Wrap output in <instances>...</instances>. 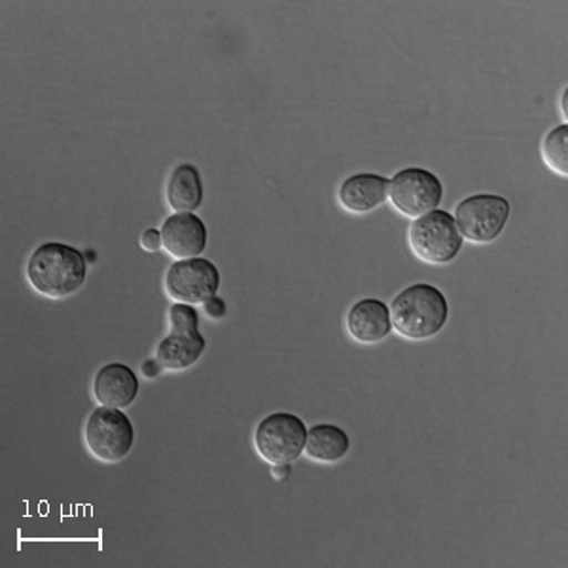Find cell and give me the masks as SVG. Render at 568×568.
Listing matches in <instances>:
<instances>
[{
  "label": "cell",
  "instance_id": "6da1fadb",
  "mask_svg": "<svg viewBox=\"0 0 568 568\" xmlns=\"http://www.w3.org/2000/svg\"><path fill=\"white\" fill-rule=\"evenodd\" d=\"M388 311L396 334L409 342H426L446 326L449 302L434 284H412L394 297Z\"/></svg>",
  "mask_w": 568,
  "mask_h": 568
},
{
  "label": "cell",
  "instance_id": "7a4b0ae2",
  "mask_svg": "<svg viewBox=\"0 0 568 568\" xmlns=\"http://www.w3.org/2000/svg\"><path fill=\"white\" fill-rule=\"evenodd\" d=\"M88 277V260L74 246L44 243L27 262V278L34 291L52 300L77 294Z\"/></svg>",
  "mask_w": 568,
  "mask_h": 568
},
{
  "label": "cell",
  "instance_id": "3957f363",
  "mask_svg": "<svg viewBox=\"0 0 568 568\" xmlns=\"http://www.w3.org/2000/svg\"><path fill=\"white\" fill-rule=\"evenodd\" d=\"M407 243L415 256L430 265L452 264L459 256L465 240L452 213L436 209L415 219L407 230Z\"/></svg>",
  "mask_w": 568,
  "mask_h": 568
},
{
  "label": "cell",
  "instance_id": "277c9868",
  "mask_svg": "<svg viewBox=\"0 0 568 568\" xmlns=\"http://www.w3.org/2000/svg\"><path fill=\"white\" fill-rule=\"evenodd\" d=\"M510 214V201L504 195L474 194L460 201L453 219L463 240L474 245H489L500 237Z\"/></svg>",
  "mask_w": 568,
  "mask_h": 568
},
{
  "label": "cell",
  "instance_id": "5b68a950",
  "mask_svg": "<svg viewBox=\"0 0 568 568\" xmlns=\"http://www.w3.org/2000/svg\"><path fill=\"white\" fill-rule=\"evenodd\" d=\"M84 438L95 459L114 465L125 459L135 446V426L122 409L99 406L85 423Z\"/></svg>",
  "mask_w": 568,
  "mask_h": 568
},
{
  "label": "cell",
  "instance_id": "8992f818",
  "mask_svg": "<svg viewBox=\"0 0 568 568\" xmlns=\"http://www.w3.org/2000/svg\"><path fill=\"white\" fill-rule=\"evenodd\" d=\"M307 426L297 415L277 412L260 420L254 447L267 465H291L304 453Z\"/></svg>",
  "mask_w": 568,
  "mask_h": 568
},
{
  "label": "cell",
  "instance_id": "52a82bcc",
  "mask_svg": "<svg viewBox=\"0 0 568 568\" xmlns=\"http://www.w3.org/2000/svg\"><path fill=\"white\" fill-rule=\"evenodd\" d=\"M388 200L406 219H419L439 209L444 184L428 169H402L388 181Z\"/></svg>",
  "mask_w": 568,
  "mask_h": 568
},
{
  "label": "cell",
  "instance_id": "ba28073f",
  "mask_svg": "<svg viewBox=\"0 0 568 568\" xmlns=\"http://www.w3.org/2000/svg\"><path fill=\"white\" fill-rule=\"evenodd\" d=\"M163 286L175 304L203 305L219 292V267L203 256L175 260L169 265Z\"/></svg>",
  "mask_w": 568,
  "mask_h": 568
},
{
  "label": "cell",
  "instance_id": "9c48e42d",
  "mask_svg": "<svg viewBox=\"0 0 568 568\" xmlns=\"http://www.w3.org/2000/svg\"><path fill=\"white\" fill-rule=\"evenodd\" d=\"M160 232L163 248L175 260L197 258L209 245L207 226L194 213L171 214Z\"/></svg>",
  "mask_w": 568,
  "mask_h": 568
},
{
  "label": "cell",
  "instance_id": "30bf717a",
  "mask_svg": "<svg viewBox=\"0 0 568 568\" xmlns=\"http://www.w3.org/2000/svg\"><path fill=\"white\" fill-rule=\"evenodd\" d=\"M345 324L349 336L362 345L382 343L393 332L388 305L375 297L358 300L347 313Z\"/></svg>",
  "mask_w": 568,
  "mask_h": 568
},
{
  "label": "cell",
  "instance_id": "8fae6325",
  "mask_svg": "<svg viewBox=\"0 0 568 568\" xmlns=\"http://www.w3.org/2000/svg\"><path fill=\"white\" fill-rule=\"evenodd\" d=\"M139 390L141 385L135 372L120 362L106 364L99 369L93 379V396L99 402V406L116 407V409L130 407L136 400Z\"/></svg>",
  "mask_w": 568,
  "mask_h": 568
},
{
  "label": "cell",
  "instance_id": "7c38bea8",
  "mask_svg": "<svg viewBox=\"0 0 568 568\" xmlns=\"http://www.w3.org/2000/svg\"><path fill=\"white\" fill-rule=\"evenodd\" d=\"M337 200L353 214L374 213L388 200V179L375 173H356L345 179L337 190Z\"/></svg>",
  "mask_w": 568,
  "mask_h": 568
},
{
  "label": "cell",
  "instance_id": "4fadbf2b",
  "mask_svg": "<svg viewBox=\"0 0 568 568\" xmlns=\"http://www.w3.org/2000/svg\"><path fill=\"white\" fill-rule=\"evenodd\" d=\"M207 342L197 332H169L168 337H163L158 349H155V361L162 364L163 369L168 372H184L192 368L195 362L200 361L201 355L205 353Z\"/></svg>",
  "mask_w": 568,
  "mask_h": 568
},
{
  "label": "cell",
  "instance_id": "5bb4252c",
  "mask_svg": "<svg viewBox=\"0 0 568 568\" xmlns=\"http://www.w3.org/2000/svg\"><path fill=\"white\" fill-rule=\"evenodd\" d=\"M165 201L175 213H195L203 203L200 169L192 163L176 165L165 184Z\"/></svg>",
  "mask_w": 568,
  "mask_h": 568
},
{
  "label": "cell",
  "instance_id": "9a60e30c",
  "mask_svg": "<svg viewBox=\"0 0 568 568\" xmlns=\"http://www.w3.org/2000/svg\"><path fill=\"white\" fill-rule=\"evenodd\" d=\"M349 434L336 425L321 423L311 426L305 438L304 453L318 465H336L349 453Z\"/></svg>",
  "mask_w": 568,
  "mask_h": 568
},
{
  "label": "cell",
  "instance_id": "2e32d148",
  "mask_svg": "<svg viewBox=\"0 0 568 568\" xmlns=\"http://www.w3.org/2000/svg\"><path fill=\"white\" fill-rule=\"evenodd\" d=\"M540 155L556 175L568 176V125L561 123L546 133L540 144Z\"/></svg>",
  "mask_w": 568,
  "mask_h": 568
},
{
  "label": "cell",
  "instance_id": "e0dca14e",
  "mask_svg": "<svg viewBox=\"0 0 568 568\" xmlns=\"http://www.w3.org/2000/svg\"><path fill=\"white\" fill-rule=\"evenodd\" d=\"M169 328L173 332H197L200 329V313L195 305L173 304L169 310Z\"/></svg>",
  "mask_w": 568,
  "mask_h": 568
},
{
  "label": "cell",
  "instance_id": "ac0fdd59",
  "mask_svg": "<svg viewBox=\"0 0 568 568\" xmlns=\"http://www.w3.org/2000/svg\"><path fill=\"white\" fill-rule=\"evenodd\" d=\"M141 246L144 251L149 252H158L162 248V232L160 230H155V227H150V230H144L141 235Z\"/></svg>",
  "mask_w": 568,
  "mask_h": 568
},
{
  "label": "cell",
  "instance_id": "d6986e66",
  "mask_svg": "<svg viewBox=\"0 0 568 568\" xmlns=\"http://www.w3.org/2000/svg\"><path fill=\"white\" fill-rule=\"evenodd\" d=\"M203 310L207 313V317L214 318V321L226 317V302H224L222 297H211V300H207V302L203 304Z\"/></svg>",
  "mask_w": 568,
  "mask_h": 568
},
{
  "label": "cell",
  "instance_id": "ffe728a7",
  "mask_svg": "<svg viewBox=\"0 0 568 568\" xmlns=\"http://www.w3.org/2000/svg\"><path fill=\"white\" fill-rule=\"evenodd\" d=\"M162 372L163 366L160 362L155 361V358H149V361H144V364H142V375H144L146 379H155Z\"/></svg>",
  "mask_w": 568,
  "mask_h": 568
},
{
  "label": "cell",
  "instance_id": "44dd1931",
  "mask_svg": "<svg viewBox=\"0 0 568 568\" xmlns=\"http://www.w3.org/2000/svg\"><path fill=\"white\" fill-rule=\"evenodd\" d=\"M291 465H272V476L275 481H286V479L291 478Z\"/></svg>",
  "mask_w": 568,
  "mask_h": 568
},
{
  "label": "cell",
  "instance_id": "7402d4cb",
  "mask_svg": "<svg viewBox=\"0 0 568 568\" xmlns=\"http://www.w3.org/2000/svg\"><path fill=\"white\" fill-rule=\"evenodd\" d=\"M561 112H562V118H565V120H567V118H568V91L567 90L562 91Z\"/></svg>",
  "mask_w": 568,
  "mask_h": 568
}]
</instances>
